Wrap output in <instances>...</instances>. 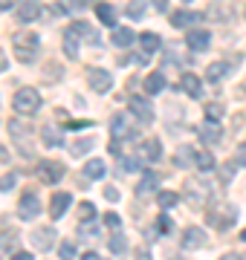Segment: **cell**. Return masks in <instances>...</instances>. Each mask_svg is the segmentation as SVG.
<instances>
[{"instance_id": "1", "label": "cell", "mask_w": 246, "mask_h": 260, "mask_svg": "<svg viewBox=\"0 0 246 260\" xmlns=\"http://www.w3.org/2000/svg\"><path fill=\"white\" fill-rule=\"evenodd\" d=\"M131 119H133V113L128 110V113H116L113 121H110V136H113V153H116L119 159L125 156L122 150H119V145H122V142H133V139H136V130H133Z\"/></svg>"}, {"instance_id": "2", "label": "cell", "mask_w": 246, "mask_h": 260, "mask_svg": "<svg viewBox=\"0 0 246 260\" xmlns=\"http://www.w3.org/2000/svg\"><path fill=\"white\" fill-rule=\"evenodd\" d=\"M12 47H15V55L18 61L23 64H32L35 58H38V49H41V41L35 32H18V35L12 38Z\"/></svg>"}, {"instance_id": "3", "label": "cell", "mask_w": 246, "mask_h": 260, "mask_svg": "<svg viewBox=\"0 0 246 260\" xmlns=\"http://www.w3.org/2000/svg\"><path fill=\"white\" fill-rule=\"evenodd\" d=\"M12 107H15L18 116H32V113H38V107H41V93L35 87H20V90H15Z\"/></svg>"}, {"instance_id": "4", "label": "cell", "mask_w": 246, "mask_h": 260, "mask_svg": "<svg viewBox=\"0 0 246 260\" xmlns=\"http://www.w3.org/2000/svg\"><path fill=\"white\" fill-rule=\"evenodd\" d=\"M235 217H237L235 205L218 203V205H211V208H208V223L214 225V229H220V232L232 229V225H235Z\"/></svg>"}, {"instance_id": "5", "label": "cell", "mask_w": 246, "mask_h": 260, "mask_svg": "<svg viewBox=\"0 0 246 260\" xmlns=\"http://www.w3.org/2000/svg\"><path fill=\"white\" fill-rule=\"evenodd\" d=\"M67 174V168L61 165V162H52V159H44L38 165V179L41 182H47V185H55V182H61Z\"/></svg>"}, {"instance_id": "6", "label": "cell", "mask_w": 246, "mask_h": 260, "mask_svg": "<svg viewBox=\"0 0 246 260\" xmlns=\"http://www.w3.org/2000/svg\"><path fill=\"white\" fill-rule=\"evenodd\" d=\"M41 211V200L35 191H26V194L20 197V203H18V217L20 220H35Z\"/></svg>"}, {"instance_id": "7", "label": "cell", "mask_w": 246, "mask_h": 260, "mask_svg": "<svg viewBox=\"0 0 246 260\" xmlns=\"http://www.w3.org/2000/svg\"><path fill=\"white\" fill-rule=\"evenodd\" d=\"M87 84L93 87L96 93H107V90L113 87V78H110V73H107V70L90 67V70H87Z\"/></svg>"}, {"instance_id": "8", "label": "cell", "mask_w": 246, "mask_h": 260, "mask_svg": "<svg viewBox=\"0 0 246 260\" xmlns=\"http://www.w3.org/2000/svg\"><path fill=\"white\" fill-rule=\"evenodd\" d=\"M128 107H131V113L142 121V124H151L153 121V107L145 95H131V104H128Z\"/></svg>"}, {"instance_id": "9", "label": "cell", "mask_w": 246, "mask_h": 260, "mask_svg": "<svg viewBox=\"0 0 246 260\" xmlns=\"http://www.w3.org/2000/svg\"><path fill=\"white\" fill-rule=\"evenodd\" d=\"M9 130H12V139L20 142V148H23V156H29V139H32V127L23 124V121L12 119L9 121Z\"/></svg>"}, {"instance_id": "10", "label": "cell", "mask_w": 246, "mask_h": 260, "mask_svg": "<svg viewBox=\"0 0 246 260\" xmlns=\"http://www.w3.org/2000/svg\"><path fill=\"white\" fill-rule=\"evenodd\" d=\"M32 243L38 246L41 251H49L52 246L58 243V234H55V229L52 225H44V229H35L32 232Z\"/></svg>"}, {"instance_id": "11", "label": "cell", "mask_w": 246, "mask_h": 260, "mask_svg": "<svg viewBox=\"0 0 246 260\" xmlns=\"http://www.w3.org/2000/svg\"><path fill=\"white\" fill-rule=\"evenodd\" d=\"M197 23H203V12H174L171 15V26L177 29H197Z\"/></svg>"}, {"instance_id": "12", "label": "cell", "mask_w": 246, "mask_h": 260, "mask_svg": "<svg viewBox=\"0 0 246 260\" xmlns=\"http://www.w3.org/2000/svg\"><path fill=\"white\" fill-rule=\"evenodd\" d=\"M41 12H44V3H41V0H23L18 6V20L20 23H32Z\"/></svg>"}, {"instance_id": "13", "label": "cell", "mask_w": 246, "mask_h": 260, "mask_svg": "<svg viewBox=\"0 0 246 260\" xmlns=\"http://www.w3.org/2000/svg\"><path fill=\"white\" fill-rule=\"evenodd\" d=\"M70 203H73V197H70V194H61V191L52 194V197H49V217H52V220H61L64 211L70 208Z\"/></svg>"}, {"instance_id": "14", "label": "cell", "mask_w": 246, "mask_h": 260, "mask_svg": "<svg viewBox=\"0 0 246 260\" xmlns=\"http://www.w3.org/2000/svg\"><path fill=\"white\" fill-rule=\"evenodd\" d=\"M186 44H189V49H194V52H203V49H208V44H211V35H208L206 29H189Z\"/></svg>"}, {"instance_id": "15", "label": "cell", "mask_w": 246, "mask_h": 260, "mask_svg": "<svg viewBox=\"0 0 246 260\" xmlns=\"http://www.w3.org/2000/svg\"><path fill=\"white\" fill-rule=\"evenodd\" d=\"M206 246V232L203 229H197V225H191V229H186V234H182V249H203Z\"/></svg>"}, {"instance_id": "16", "label": "cell", "mask_w": 246, "mask_h": 260, "mask_svg": "<svg viewBox=\"0 0 246 260\" xmlns=\"http://www.w3.org/2000/svg\"><path fill=\"white\" fill-rule=\"evenodd\" d=\"M160 156H162L160 139H145L142 145H139V159H142V162H160Z\"/></svg>"}, {"instance_id": "17", "label": "cell", "mask_w": 246, "mask_h": 260, "mask_svg": "<svg viewBox=\"0 0 246 260\" xmlns=\"http://www.w3.org/2000/svg\"><path fill=\"white\" fill-rule=\"evenodd\" d=\"M177 87H180L182 93H189L191 99H200V95H203V81H200L194 73H186L180 78V84H177Z\"/></svg>"}, {"instance_id": "18", "label": "cell", "mask_w": 246, "mask_h": 260, "mask_svg": "<svg viewBox=\"0 0 246 260\" xmlns=\"http://www.w3.org/2000/svg\"><path fill=\"white\" fill-rule=\"evenodd\" d=\"M157 188H160V177L157 174H151V171H145L142 174V179H139V185H136V197H151V194H157Z\"/></svg>"}, {"instance_id": "19", "label": "cell", "mask_w": 246, "mask_h": 260, "mask_svg": "<svg viewBox=\"0 0 246 260\" xmlns=\"http://www.w3.org/2000/svg\"><path fill=\"white\" fill-rule=\"evenodd\" d=\"M186 197H189L191 203H200V200H206V197H208V188L203 185L200 179L189 177V179H186Z\"/></svg>"}, {"instance_id": "20", "label": "cell", "mask_w": 246, "mask_h": 260, "mask_svg": "<svg viewBox=\"0 0 246 260\" xmlns=\"http://www.w3.org/2000/svg\"><path fill=\"white\" fill-rule=\"evenodd\" d=\"M229 73H232V67H229L226 61H214V64L206 67V81L208 84H218L220 78H226Z\"/></svg>"}, {"instance_id": "21", "label": "cell", "mask_w": 246, "mask_h": 260, "mask_svg": "<svg viewBox=\"0 0 246 260\" xmlns=\"http://www.w3.org/2000/svg\"><path fill=\"white\" fill-rule=\"evenodd\" d=\"M197 133H200V139L206 142V145H214V142H220V136H223L220 127H218V121H203Z\"/></svg>"}, {"instance_id": "22", "label": "cell", "mask_w": 246, "mask_h": 260, "mask_svg": "<svg viewBox=\"0 0 246 260\" xmlns=\"http://www.w3.org/2000/svg\"><path fill=\"white\" fill-rule=\"evenodd\" d=\"M160 35H157V32H142V35H139V47H142V55H153V52H157V49H160Z\"/></svg>"}, {"instance_id": "23", "label": "cell", "mask_w": 246, "mask_h": 260, "mask_svg": "<svg viewBox=\"0 0 246 260\" xmlns=\"http://www.w3.org/2000/svg\"><path fill=\"white\" fill-rule=\"evenodd\" d=\"M174 165H177V168H191V165H197V153H194V148L182 145V148L177 150V156H174Z\"/></svg>"}, {"instance_id": "24", "label": "cell", "mask_w": 246, "mask_h": 260, "mask_svg": "<svg viewBox=\"0 0 246 260\" xmlns=\"http://www.w3.org/2000/svg\"><path fill=\"white\" fill-rule=\"evenodd\" d=\"M96 15H99V20H102L104 26L116 29V9L110 6V3H96Z\"/></svg>"}, {"instance_id": "25", "label": "cell", "mask_w": 246, "mask_h": 260, "mask_svg": "<svg viewBox=\"0 0 246 260\" xmlns=\"http://www.w3.org/2000/svg\"><path fill=\"white\" fill-rule=\"evenodd\" d=\"M162 90H165V75L162 73H151L145 78V93L148 95H157V93H162Z\"/></svg>"}, {"instance_id": "26", "label": "cell", "mask_w": 246, "mask_h": 260, "mask_svg": "<svg viewBox=\"0 0 246 260\" xmlns=\"http://www.w3.org/2000/svg\"><path fill=\"white\" fill-rule=\"evenodd\" d=\"M70 29L76 32V35H81V38H87L90 44H99V32H96L90 23H84V20H76V23H70Z\"/></svg>"}, {"instance_id": "27", "label": "cell", "mask_w": 246, "mask_h": 260, "mask_svg": "<svg viewBox=\"0 0 246 260\" xmlns=\"http://www.w3.org/2000/svg\"><path fill=\"white\" fill-rule=\"evenodd\" d=\"M64 52H67L70 61H76L78 58V35L70 26H67V32H64Z\"/></svg>"}, {"instance_id": "28", "label": "cell", "mask_w": 246, "mask_h": 260, "mask_svg": "<svg viewBox=\"0 0 246 260\" xmlns=\"http://www.w3.org/2000/svg\"><path fill=\"white\" fill-rule=\"evenodd\" d=\"M133 38H136V35H133L128 26H116V29H113V35H110V41H113L116 47H131Z\"/></svg>"}, {"instance_id": "29", "label": "cell", "mask_w": 246, "mask_h": 260, "mask_svg": "<svg viewBox=\"0 0 246 260\" xmlns=\"http://www.w3.org/2000/svg\"><path fill=\"white\" fill-rule=\"evenodd\" d=\"M41 139H44V145H49V148L64 145V136H61L55 127H44V130H41Z\"/></svg>"}, {"instance_id": "30", "label": "cell", "mask_w": 246, "mask_h": 260, "mask_svg": "<svg viewBox=\"0 0 246 260\" xmlns=\"http://www.w3.org/2000/svg\"><path fill=\"white\" fill-rule=\"evenodd\" d=\"M84 177H90V179H102L104 177V162L102 159H90L84 165Z\"/></svg>"}, {"instance_id": "31", "label": "cell", "mask_w": 246, "mask_h": 260, "mask_svg": "<svg viewBox=\"0 0 246 260\" xmlns=\"http://www.w3.org/2000/svg\"><path fill=\"white\" fill-rule=\"evenodd\" d=\"M157 203H160V208H174V205L180 203V197L174 194V191H160L157 194Z\"/></svg>"}, {"instance_id": "32", "label": "cell", "mask_w": 246, "mask_h": 260, "mask_svg": "<svg viewBox=\"0 0 246 260\" xmlns=\"http://www.w3.org/2000/svg\"><path fill=\"white\" fill-rule=\"evenodd\" d=\"M12 246H18V232H3L0 234V254H6Z\"/></svg>"}, {"instance_id": "33", "label": "cell", "mask_w": 246, "mask_h": 260, "mask_svg": "<svg viewBox=\"0 0 246 260\" xmlns=\"http://www.w3.org/2000/svg\"><path fill=\"white\" fill-rule=\"evenodd\" d=\"M128 18H133V20L145 18V0H131L128 3Z\"/></svg>"}, {"instance_id": "34", "label": "cell", "mask_w": 246, "mask_h": 260, "mask_svg": "<svg viewBox=\"0 0 246 260\" xmlns=\"http://www.w3.org/2000/svg\"><path fill=\"white\" fill-rule=\"evenodd\" d=\"M90 148H93V139H90V136H87V139H78V142H73V145H70L73 156H84Z\"/></svg>"}, {"instance_id": "35", "label": "cell", "mask_w": 246, "mask_h": 260, "mask_svg": "<svg viewBox=\"0 0 246 260\" xmlns=\"http://www.w3.org/2000/svg\"><path fill=\"white\" fill-rule=\"evenodd\" d=\"M125 249H128V240H125V234L116 232L113 237H110V251H113V254H125Z\"/></svg>"}, {"instance_id": "36", "label": "cell", "mask_w": 246, "mask_h": 260, "mask_svg": "<svg viewBox=\"0 0 246 260\" xmlns=\"http://www.w3.org/2000/svg\"><path fill=\"white\" fill-rule=\"evenodd\" d=\"M93 217H96V205L93 203H81V208H78V220H81V223H90Z\"/></svg>"}, {"instance_id": "37", "label": "cell", "mask_w": 246, "mask_h": 260, "mask_svg": "<svg viewBox=\"0 0 246 260\" xmlns=\"http://www.w3.org/2000/svg\"><path fill=\"white\" fill-rule=\"evenodd\" d=\"M206 119H208V121H220V119H223V107H220L218 102H211V104L206 107Z\"/></svg>"}, {"instance_id": "38", "label": "cell", "mask_w": 246, "mask_h": 260, "mask_svg": "<svg viewBox=\"0 0 246 260\" xmlns=\"http://www.w3.org/2000/svg\"><path fill=\"white\" fill-rule=\"evenodd\" d=\"M197 168L211 171V168H214V156H211V153H206V150H203V153H197Z\"/></svg>"}, {"instance_id": "39", "label": "cell", "mask_w": 246, "mask_h": 260, "mask_svg": "<svg viewBox=\"0 0 246 260\" xmlns=\"http://www.w3.org/2000/svg\"><path fill=\"white\" fill-rule=\"evenodd\" d=\"M58 257H61V260H73V257H76V246H73V243L58 246Z\"/></svg>"}, {"instance_id": "40", "label": "cell", "mask_w": 246, "mask_h": 260, "mask_svg": "<svg viewBox=\"0 0 246 260\" xmlns=\"http://www.w3.org/2000/svg\"><path fill=\"white\" fill-rule=\"evenodd\" d=\"M104 225H107V229H113V232H119V225H122V217H119V214H104Z\"/></svg>"}, {"instance_id": "41", "label": "cell", "mask_w": 246, "mask_h": 260, "mask_svg": "<svg viewBox=\"0 0 246 260\" xmlns=\"http://www.w3.org/2000/svg\"><path fill=\"white\" fill-rule=\"evenodd\" d=\"M157 229H160V234H168L171 232V217H168V214H160V217H157Z\"/></svg>"}, {"instance_id": "42", "label": "cell", "mask_w": 246, "mask_h": 260, "mask_svg": "<svg viewBox=\"0 0 246 260\" xmlns=\"http://www.w3.org/2000/svg\"><path fill=\"white\" fill-rule=\"evenodd\" d=\"M12 188H15V174H6L0 179V191H12Z\"/></svg>"}, {"instance_id": "43", "label": "cell", "mask_w": 246, "mask_h": 260, "mask_svg": "<svg viewBox=\"0 0 246 260\" xmlns=\"http://www.w3.org/2000/svg\"><path fill=\"white\" fill-rule=\"evenodd\" d=\"M237 165V162H235ZM235 165H223L220 168V179H223V182H229V179H232V171H235Z\"/></svg>"}, {"instance_id": "44", "label": "cell", "mask_w": 246, "mask_h": 260, "mask_svg": "<svg viewBox=\"0 0 246 260\" xmlns=\"http://www.w3.org/2000/svg\"><path fill=\"white\" fill-rule=\"evenodd\" d=\"M237 165H246V142L243 145H237V156H235Z\"/></svg>"}, {"instance_id": "45", "label": "cell", "mask_w": 246, "mask_h": 260, "mask_svg": "<svg viewBox=\"0 0 246 260\" xmlns=\"http://www.w3.org/2000/svg\"><path fill=\"white\" fill-rule=\"evenodd\" d=\"M104 197H107V200H110V203H116V200H119V188L107 185V188H104Z\"/></svg>"}, {"instance_id": "46", "label": "cell", "mask_w": 246, "mask_h": 260, "mask_svg": "<svg viewBox=\"0 0 246 260\" xmlns=\"http://www.w3.org/2000/svg\"><path fill=\"white\" fill-rule=\"evenodd\" d=\"M67 127L70 130H84V127H93V121H70Z\"/></svg>"}, {"instance_id": "47", "label": "cell", "mask_w": 246, "mask_h": 260, "mask_svg": "<svg viewBox=\"0 0 246 260\" xmlns=\"http://www.w3.org/2000/svg\"><path fill=\"white\" fill-rule=\"evenodd\" d=\"M12 260H32V254H29V251H15Z\"/></svg>"}, {"instance_id": "48", "label": "cell", "mask_w": 246, "mask_h": 260, "mask_svg": "<svg viewBox=\"0 0 246 260\" xmlns=\"http://www.w3.org/2000/svg\"><path fill=\"white\" fill-rule=\"evenodd\" d=\"M151 3H153V6H157L160 12H165V9H168V0H151Z\"/></svg>"}, {"instance_id": "49", "label": "cell", "mask_w": 246, "mask_h": 260, "mask_svg": "<svg viewBox=\"0 0 246 260\" xmlns=\"http://www.w3.org/2000/svg\"><path fill=\"white\" fill-rule=\"evenodd\" d=\"M15 3H18V0H0V12H3V9H12Z\"/></svg>"}, {"instance_id": "50", "label": "cell", "mask_w": 246, "mask_h": 260, "mask_svg": "<svg viewBox=\"0 0 246 260\" xmlns=\"http://www.w3.org/2000/svg\"><path fill=\"white\" fill-rule=\"evenodd\" d=\"M6 67H9V61H6V55L0 52V73H6Z\"/></svg>"}, {"instance_id": "51", "label": "cell", "mask_w": 246, "mask_h": 260, "mask_svg": "<svg viewBox=\"0 0 246 260\" xmlns=\"http://www.w3.org/2000/svg\"><path fill=\"white\" fill-rule=\"evenodd\" d=\"M81 260H102V257H99L96 251H84V257H81Z\"/></svg>"}, {"instance_id": "52", "label": "cell", "mask_w": 246, "mask_h": 260, "mask_svg": "<svg viewBox=\"0 0 246 260\" xmlns=\"http://www.w3.org/2000/svg\"><path fill=\"white\" fill-rule=\"evenodd\" d=\"M0 162H9V153H6V148L0 145Z\"/></svg>"}, {"instance_id": "53", "label": "cell", "mask_w": 246, "mask_h": 260, "mask_svg": "<svg viewBox=\"0 0 246 260\" xmlns=\"http://www.w3.org/2000/svg\"><path fill=\"white\" fill-rule=\"evenodd\" d=\"M220 260H243V257H240V254H223Z\"/></svg>"}, {"instance_id": "54", "label": "cell", "mask_w": 246, "mask_h": 260, "mask_svg": "<svg viewBox=\"0 0 246 260\" xmlns=\"http://www.w3.org/2000/svg\"><path fill=\"white\" fill-rule=\"evenodd\" d=\"M240 240H243V243H246V229H243V234H240Z\"/></svg>"}, {"instance_id": "55", "label": "cell", "mask_w": 246, "mask_h": 260, "mask_svg": "<svg viewBox=\"0 0 246 260\" xmlns=\"http://www.w3.org/2000/svg\"><path fill=\"white\" fill-rule=\"evenodd\" d=\"M182 3H191V0H182Z\"/></svg>"}, {"instance_id": "56", "label": "cell", "mask_w": 246, "mask_h": 260, "mask_svg": "<svg viewBox=\"0 0 246 260\" xmlns=\"http://www.w3.org/2000/svg\"><path fill=\"white\" fill-rule=\"evenodd\" d=\"M243 95H246V87H243Z\"/></svg>"}]
</instances>
